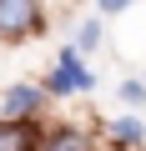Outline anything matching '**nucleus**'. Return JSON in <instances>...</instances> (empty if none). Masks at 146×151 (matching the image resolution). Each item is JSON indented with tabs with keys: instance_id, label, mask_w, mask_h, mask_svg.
I'll return each mask as SVG.
<instances>
[{
	"instance_id": "1",
	"label": "nucleus",
	"mask_w": 146,
	"mask_h": 151,
	"mask_svg": "<svg viewBox=\"0 0 146 151\" xmlns=\"http://www.w3.org/2000/svg\"><path fill=\"white\" fill-rule=\"evenodd\" d=\"M45 30V5L40 0H0V40H30Z\"/></svg>"
},
{
	"instance_id": "2",
	"label": "nucleus",
	"mask_w": 146,
	"mask_h": 151,
	"mask_svg": "<svg viewBox=\"0 0 146 151\" xmlns=\"http://www.w3.org/2000/svg\"><path fill=\"white\" fill-rule=\"evenodd\" d=\"M45 91L40 86H30V81H15V86H5V96H0V116L5 121H35L40 111H45Z\"/></svg>"
},
{
	"instance_id": "3",
	"label": "nucleus",
	"mask_w": 146,
	"mask_h": 151,
	"mask_svg": "<svg viewBox=\"0 0 146 151\" xmlns=\"http://www.w3.org/2000/svg\"><path fill=\"white\" fill-rule=\"evenodd\" d=\"M40 126L35 121H5L0 116V151H40Z\"/></svg>"
},
{
	"instance_id": "4",
	"label": "nucleus",
	"mask_w": 146,
	"mask_h": 151,
	"mask_svg": "<svg viewBox=\"0 0 146 151\" xmlns=\"http://www.w3.org/2000/svg\"><path fill=\"white\" fill-rule=\"evenodd\" d=\"M40 151H101V146H96V136L81 131V126H50V131L40 136Z\"/></svg>"
},
{
	"instance_id": "5",
	"label": "nucleus",
	"mask_w": 146,
	"mask_h": 151,
	"mask_svg": "<svg viewBox=\"0 0 146 151\" xmlns=\"http://www.w3.org/2000/svg\"><path fill=\"white\" fill-rule=\"evenodd\" d=\"M55 65L70 76V86H76V91H91V86H96V70L81 60V50H76V45H60V50H55Z\"/></svg>"
},
{
	"instance_id": "6",
	"label": "nucleus",
	"mask_w": 146,
	"mask_h": 151,
	"mask_svg": "<svg viewBox=\"0 0 146 151\" xmlns=\"http://www.w3.org/2000/svg\"><path fill=\"white\" fill-rule=\"evenodd\" d=\"M106 136H111L121 151H131V146H141V141H146V121H141V116H116V121L106 126Z\"/></svg>"
},
{
	"instance_id": "7",
	"label": "nucleus",
	"mask_w": 146,
	"mask_h": 151,
	"mask_svg": "<svg viewBox=\"0 0 146 151\" xmlns=\"http://www.w3.org/2000/svg\"><path fill=\"white\" fill-rule=\"evenodd\" d=\"M101 40H106V25L91 15V20H81V30H76V50H101Z\"/></svg>"
},
{
	"instance_id": "8",
	"label": "nucleus",
	"mask_w": 146,
	"mask_h": 151,
	"mask_svg": "<svg viewBox=\"0 0 146 151\" xmlns=\"http://www.w3.org/2000/svg\"><path fill=\"white\" fill-rule=\"evenodd\" d=\"M40 91H45V96H76V86H70V76H65L60 65H50V76H45Z\"/></svg>"
},
{
	"instance_id": "9",
	"label": "nucleus",
	"mask_w": 146,
	"mask_h": 151,
	"mask_svg": "<svg viewBox=\"0 0 146 151\" xmlns=\"http://www.w3.org/2000/svg\"><path fill=\"white\" fill-rule=\"evenodd\" d=\"M121 101H126V106H146V86L136 81V76H131V81H121Z\"/></svg>"
},
{
	"instance_id": "10",
	"label": "nucleus",
	"mask_w": 146,
	"mask_h": 151,
	"mask_svg": "<svg viewBox=\"0 0 146 151\" xmlns=\"http://www.w3.org/2000/svg\"><path fill=\"white\" fill-rule=\"evenodd\" d=\"M96 5H101V15H121V10L131 5V0H96Z\"/></svg>"
}]
</instances>
